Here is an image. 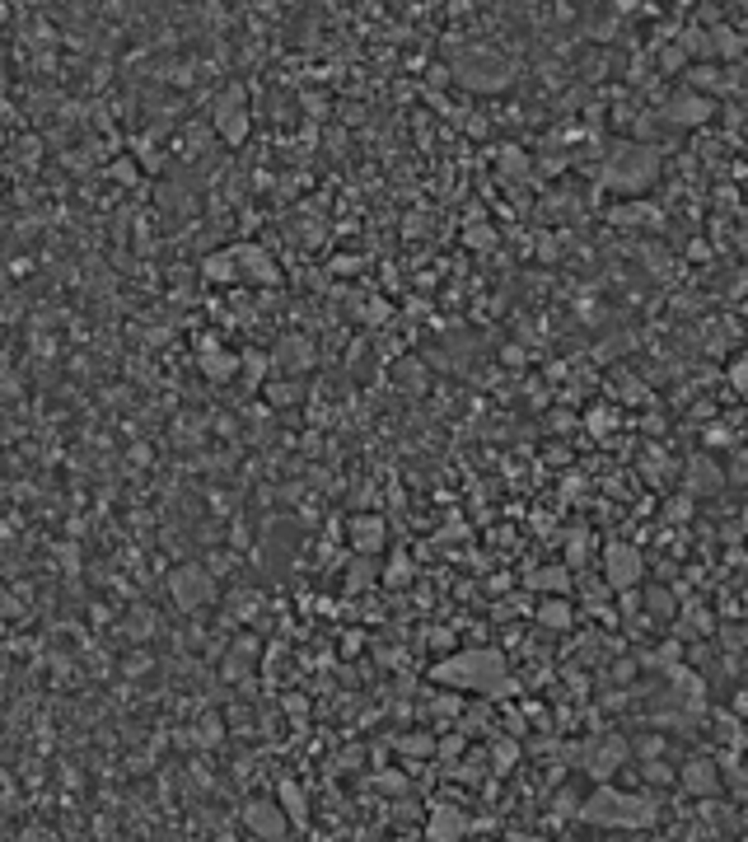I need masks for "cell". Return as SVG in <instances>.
<instances>
[{"label":"cell","mask_w":748,"mask_h":842,"mask_svg":"<svg viewBox=\"0 0 748 842\" xmlns=\"http://www.w3.org/2000/svg\"><path fill=\"white\" fill-rule=\"evenodd\" d=\"M346 538H351V547H355V557H374V553H384L388 529H384L379 515H355V520L346 525Z\"/></svg>","instance_id":"obj_13"},{"label":"cell","mask_w":748,"mask_h":842,"mask_svg":"<svg viewBox=\"0 0 748 842\" xmlns=\"http://www.w3.org/2000/svg\"><path fill=\"white\" fill-rule=\"evenodd\" d=\"M730 384H734L739 394H743V361H734V366H730Z\"/></svg>","instance_id":"obj_27"},{"label":"cell","mask_w":748,"mask_h":842,"mask_svg":"<svg viewBox=\"0 0 748 842\" xmlns=\"http://www.w3.org/2000/svg\"><path fill=\"white\" fill-rule=\"evenodd\" d=\"M608 220L623 225V230H636V225H660V211L650 206V202H627V206H613Z\"/></svg>","instance_id":"obj_18"},{"label":"cell","mask_w":748,"mask_h":842,"mask_svg":"<svg viewBox=\"0 0 748 842\" xmlns=\"http://www.w3.org/2000/svg\"><path fill=\"white\" fill-rule=\"evenodd\" d=\"M431 678L449 693H473V697H486L496 702L505 693H514V678H510V665L496 646H468V651H454L444 660H435Z\"/></svg>","instance_id":"obj_1"},{"label":"cell","mask_w":748,"mask_h":842,"mask_svg":"<svg viewBox=\"0 0 748 842\" xmlns=\"http://www.w3.org/2000/svg\"><path fill=\"white\" fill-rule=\"evenodd\" d=\"M534 618H538L547 632H566V627L575 623V608H571V599H566V595H547V599L534 608Z\"/></svg>","instance_id":"obj_15"},{"label":"cell","mask_w":748,"mask_h":842,"mask_svg":"<svg viewBox=\"0 0 748 842\" xmlns=\"http://www.w3.org/2000/svg\"><path fill=\"white\" fill-rule=\"evenodd\" d=\"M650 613H660V618H669V613H678V604L669 599V590H650Z\"/></svg>","instance_id":"obj_25"},{"label":"cell","mask_w":748,"mask_h":842,"mask_svg":"<svg viewBox=\"0 0 748 842\" xmlns=\"http://www.w3.org/2000/svg\"><path fill=\"white\" fill-rule=\"evenodd\" d=\"M468 244H473V248H492V244H496V235H492V225H482V220H473V230H468Z\"/></svg>","instance_id":"obj_24"},{"label":"cell","mask_w":748,"mask_h":842,"mask_svg":"<svg viewBox=\"0 0 748 842\" xmlns=\"http://www.w3.org/2000/svg\"><path fill=\"white\" fill-rule=\"evenodd\" d=\"M239 824H244L248 837H263V842H281V837L295 833V824L285 819V809H281L276 796H248L244 809H239Z\"/></svg>","instance_id":"obj_6"},{"label":"cell","mask_w":748,"mask_h":842,"mask_svg":"<svg viewBox=\"0 0 748 842\" xmlns=\"http://www.w3.org/2000/svg\"><path fill=\"white\" fill-rule=\"evenodd\" d=\"M721 487H725V473H721V464H715V459H706V455H697V459L688 464V496L721 492Z\"/></svg>","instance_id":"obj_14"},{"label":"cell","mask_w":748,"mask_h":842,"mask_svg":"<svg viewBox=\"0 0 748 842\" xmlns=\"http://www.w3.org/2000/svg\"><path fill=\"white\" fill-rule=\"evenodd\" d=\"M169 595L183 613H202L206 604H215L220 586H215V571L202 562H183L178 571H169Z\"/></svg>","instance_id":"obj_5"},{"label":"cell","mask_w":748,"mask_h":842,"mask_svg":"<svg viewBox=\"0 0 748 842\" xmlns=\"http://www.w3.org/2000/svg\"><path fill=\"white\" fill-rule=\"evenodd\" d=\"M374 791L388 796V800L412 796V777H407V772H394V767H384V772H374Z\"/></svg>","instance_id":"obj_21"},{"label":"cell","mask_w":748,"mask_h":842,"mask_svg":"<svg viewBox=\"0 0 748 842\" xmlns=\"http://www.w3.org/2000/svg\"><path fill=\"white\" fill-rule=\"evenodd\" d=\"M398 754H403V763H426V758H435V735H426V730L403 735V739H398Z\"/></svg>","instance_id":"obj_19"},{"label":"cell","mask_w":748,"mask_h":842,"mask_svg":"<svg viewBox=\"0 0 748 842\" xmlns=\"http://www.w3.org/2000/svg\"><path fill=\"white\" fill-rule=\"evenodd\" d=\"M711 113H715V99H706L702 89H678L664 99V122L673 126H702L711 122Z\"/></svg>","instance_id":"obj_10"},{"label":"cell","mask_w":748,"mask_h":842,"mask_svg":"<svg viewBox=\"0 0 748 842\" xmlns=\"http://www.w3.org/2000/svg\"><path fill=\"white\" fill-rule=\"evenodd\" d=\"M365 586H374V562L370 557H361V566H355L351 580H346V590H365Z\"/></svg>","instance_id":"obj_23"},{"label":"cell","mask_w":748,"mask_h":842,"mask_svg":"<svg viewBox=\"0 0 748 842\" xmlns=\"http://www.w3.org/2000/svg\"><path fill=\"white\" fill-rule=\"evenodd\" d=\"M215 136H220L224 145H244V136H248L244 89H230V99H220V108H215Z\"/></svg>","instance_id":"obj_11"},{"label":"cell","mask_w":748,"mask_h":842,"mask_svg":"<svg viewBox=\"0 0 748 842\" xmlns=\"http://www.w3.org/2000/svg\"><path fill=\"white\" fill-rule=\"evenodd\" d=\"M407 580H412V562H407V557H394V562L384 566V586L398 590V586H407Z\"/></svg>","instance_id":"obj_22"},{"label":"cell","mask_w":748,"mask_h":842,"mask_svg":"<svg viewBox=\"0 0 748 842\" xmlns=\"http://www.w3.org/2000/svg\"><path fill=\"white\" fill-rule=\"evenodd\" d=\"M660 178V150L655 145H636V141H623L613 145L608 159L599 165V183L608 192H617V197H641V192H650Z\"/></svg>","instance_id":"obj_3"},{"label":"cell","mask_w":748,"mask_h":842,"mask_svg":"<svg viewBox=\"0 0 748 842\" xmlns=\"http://www.w3.org/2000/svg\"><path fill=\"white\" fill-rule=\"evenodd\" d=\"M678 791L693 796V800H706V796H725V777H721V763L697 754L678 767Z\"/></svg>","instance_id":"obj_9"},{"label":"cell","mask_w":748,"mask_h":842,"mask_svg":"<svg viewBox=\"0 0 748 842\" xmlns=\"http://www.w3.org/2000/svg\"><path fill=\"white\" fill-rule=\"evenodd\" d=\"M524 586L538 590V595H571V571H566L562 562H552V566H543V571H529Z\"/></svg>","instance_id":"obj_16"},{"label":"cell","mask_w":748,"mask_h":842,"mask_svg":"<svg viewBox=\"0 0 748 842\" xmlns=\"http://www.w3.org/2000/svg\"><path fill=\"white\" fill-rule=\"evenodd\" d=\"M641 576H645L641 547H632V543H608V547H603V586H608L613 595L636 590Z\"/></svg>","instance_id":"obj_7"},{"label":"cell","mask_w":748,"mask_h":842,"mask_svg":"<svg viewBox=\"0 0 748 842\" xmlns=\"http://www.w3.org/2000/svg\"><path fill=\"white\" fill-rule=\"evenodd\" d=\"M655 819H660L655 796L623 791L608 782H594L590 796L575 800V824H590V828H650Z\"/></svg>","instance_id":"obj_2"},{"label":"cell","mask_w":748,"mask_h":842,"mask_svg":"<svg viewBox=\"0 0 748 842\" xmlns=\"http://www.w3.org/2000/svg\"><path fill=\"white\" fill-rule=\"evenodd\" d=\"M276 366H285L290 375H304V370L314 366V346H309V337H285V342L276 346Z\"/></svg>","instance_id":"obj_17"},{"label":"cell","mask_w":748,"mask_h":842,"mask_svg":"<svg viewBox=\"0 0 748 842\" xmlns=\"http://www.w3.org/2000/svg\"><path fill=\"white\" fill-rule=\"evenodd\" d=\"M267 398H272V403H295V398H300V388H285V384H276V388H267Z\"/></svg>","instance_id":"obj_26"},{"label":"cell","mask_w":748,"mask_h":842,"mask_svg":"<svg viewBox=\"0 0 748 842\" xmlns=\"http://www.w3.org/2000/svg\"><path fill=\"white\" fill-rule=\"evenodd\" d=\"M623 763H627V739H617V735H608L603 744H590V754H584V772L594 782H608Z\"/></svg>","instance_id":"obj_12"},{"label":"cell","mask_w":748,"mask_h":842,"mask_svg":"<svg viewBox=\"0 0 748 842\" xmlns=\"http://www.w3.org/2000/svg\"><path fill=\"white\" fill-rule=\"evenodd\" d=\"M276 800H281L285 819L295 824V828H304V824H309V805H304V791H300L295 782H281V796H276Z\"/></svg>","instance_id":"obj_20"},{"label":"cell","mask_w":748,"mask_h":842,"mask_svg":"<svg viewBox=\"0 0 748 842\" xmlns=\"http://www.w3.org/2000/svg\"><path fill=\"white\" fill-rule=\"evenodd\" d=\"M510 61L496 56V52H486V47H473L468 56L454 61V80H459L464 89H477V94H496L510 85Z\"/></svg>","instance_id":"obj_4"},{"label":"cell","mask_w":748,"mask_h":842,"mask_svg":"<svg viewBox=\"0 0 748 842\" xmlns=\"http://www.w3.org/2000/svg\"><path fill=\"white\" fill-rule=\"evenodd\" d=\"M482 824L477 819H468V809H459V805H431L426 815H421V837L426 842H459V837H468V833H477Z\"/></svg>","instance_id":"obj_8"}]
</instances>
